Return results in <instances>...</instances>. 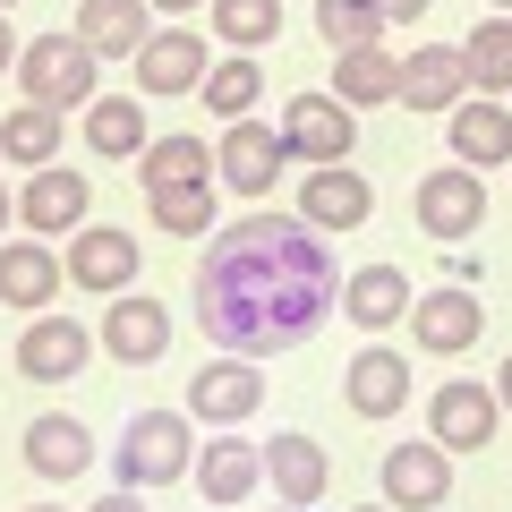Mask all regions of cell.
Returning a JSON list of instances; mask_svg holds the SVG:
<instances>
[{
  "label": "cell",
  "instance_id": "6da1fadb",
  "mask_svg": "<svg viewBox=\"0 0 512 512\" xmlns=\"http://www.w3.org/2000/svg\"><path fill=\"white\" fill-rule=\"evenodd\" d=\"M333 256L325 231L299 214H239L231 231L205 239L197 265V325L231 359H274V350L308 342L333 316Z\"/></svg>",
  "mask_w": 512,
  "mask_h": 512
},
{
  "label": "cell",
  "instance_id": "7a4b0ae2",
  "mask_svg": "<svg viewBox=\"0 0 512 512\" xmlns=\"http://www.w3.org/2000/svg\"><path fill=\"white\" fill-rule=\"evenodd\" d=\"M111 470H120V487H171V478L197 470V436H188L180 410H137V419L120 427V453H111Z\"/></svg>",
  "mask_w": 512,
  "mask_h": 512
},
{
  "label": "cell",
  "instance_id": "3957f363",
  "mask_svg": "<svg viewBox=\"0 0 512 512\" xmlns=\"http://www.w3.org/2000/svg\"><path fill=\"white\" fill-rule=\"evenodd\" d=\"M18 86H26V103H43V111H86L94 94H103V60L77 35H35L18 52Z\"/></svg>",
  "mask_w": 512,
  "mask_h": 512
},
{
  "label": "cell",
  "instance_id": "277c9868",
  "mask_svg": "<svg viewBox=\"0 0 512 512\" xmlns=\"http://www.w3.org/2000/svg\"><path fill=\"white\" fill-rule=\"evenodd\" d=\"M282 163H291V137H282V120H222V146H214V180L231 188V197H274Z\"/></svg>",
  "mask_w": 512,
  "mask_h": 512
},
{
  "label": "cell",
  "instance_id": "5b68a950",
  "mask_svg": "<svg viewBox=\"0 0 512 512\" xmlns=\"http://www.w3.org/2000/svg\"><path fill=\"white\" fill-rule=\"evenodd\" d=\"M256 410H265V376H256V359H205L197 376H188V419L205 427H248Z\"/></svg>",
  "mask_w": 512,
  "mask_h": 512
},
{
  "label": "cell",
  "instance_id": "8992f818",
  "mask_svg": "<svg viewBox=\"0 0 512 512\" xmlns=\"http://www.w3.org/2000/svg\"><path fill=\"white\" fill-rule=\"evenodd\" d=\"M282 137H291V154L299 163H350V146H359V128H350V103L342 94H291V103H282Z\"/></svg>",
  "mask_w": 512,
  "mask_h": 512
},
{
  "label": "cell",
  "instance_id": "52a82bcc",
  "mask_svg": "<svg viewBox=\"0 0 512 512\" xmlns=\"http://www.w3.org/2000/svg\"><path fill=\"white\" fill-rule=\"evenodd\" d=\"M444 495H453V453L436 436L384 453V504L393 512H444Z\"/></svg>",
  "mask_w": 512,
  "mask_h": 512
},
{
  "label": "cell",
  "instance_id": "ba28073f",
  "mask_svg": "<svg viewBox=\"0 0 512 512\" xmlns=\"http://www.w3.org/2000/svg\"><path fill=\"white\" fill-rule=\"evenodd\" d=\"M478 333H487V308H478L470 282H444V291H419V299H410V342L436 350V359L470 350Z\"/></svg>",
  "mask_w": 512,
  "mask_h": 512
},
{
  "label": "cell",
  "instance_id": "9c48e42d",
  "mask_svg": "<svg viewBox=\"0 0 512 512\" xmlns=\"http://www.w3.org/2000/svg\"><path fill=\"white\" fill-rule=\"evenodd\" d=\"M478 222H487V188H478V171H470V163L427 171V180H419V231H427V239L461 248V239H470Z\"/></svg>",
  "mask_w": 512,
  "mask_h": 512
},
{
  "label": "cell",
  "instance_id": "30bf717a",
  "mask_svg": "<svg viewBox=\"0 0 512 512\" xmlns=\"http://www.w3.org/2000/svg\"><path fill=\"white\" fill-rule=\"evenodd\" d=\"M86 205H94V188H86V171H26V188H18V222L35 239H69V231H86Z\"/></svg>",
  "mask_w": 512,
  "mask_h": 512
},
{
  "label": "cell",
  "instance_id": "8fae6325",
  "mask_svg": "<svg viewBox=\"0 0 512 512\" xmlns=\"http://www.w3.org/2000/svg\"><path fill=\"white\" fill-rule=\"evenodd\" d=\"M60 265H69L77 291H111L120 299L128 282H137V239L111 231V222H86V231H69V256H60Z\"/></svg>",
  "mask_w": 512,
  "mask_h": 512
},
{
  "label": "cell",
  "instance_id": "7c38bea8",
  "mask_svg": "<svg viewBox=\"0 0 512 512\" xmlns=\"http://www.w3.org/2000/svg\"><path fill=\"white\" fill-rule=\"evenodd\" d=\"M495 419H504L495 384H444L436 402H427V436H436L444 453H478V444H495Z\"/></svg>",
  "mask_w": 512,
  "mask_h": 512
},
{
  "label": "cell",
  "instance_id": "4fadbf2b",
  "mask_svg": "<svg viewBox=\"0 0 512 512\" xmlns=\"http://www.w3.org/2000/svg\"><path fill=\"white\" fill-rule=\"evenodd\" d=\"M94 342H103L120 367H154V359L171 350V308H163V299H137V291H120Z\"/></svg>",
  "mask_w": 512,
  "mask_h": 512
},
{
  "label": "cell",
  "instance_id": "5bb4252c",
  "mask_svg": "<svg viewBox=\"0 0 512 512\" xmlns=\"http://www.w3.org/2000/svg\"><path fill=\"white\" fill-rule=\"evenodd\" d=\"M154 0H77V26L69 35L86 43L94 60H137L146 52V35H154Z\"/></svg>",
  "mask_w": 512,
  "mask_h": 512
},
{
  "label": "cell",
  "instance_id": "9a60e30c",
  "mask_svg": "<svg viewBox=\"0 0 512 512\" xmlns=\"http://www.w3.org/2000/svg\"><path fill=\"white\" fill-rule=\"evenodd\" d=\"M402 103L410 111H453V103H470V60H461V43H419V52L402 60Z\"/></svg>",
  "mask_w": 512,
  "mask_h": 512
},
{
  "label": "cell",
  "instance_id": "2e32d148",
  "mask_svg": "<svg viewBox=\"0 0 512 512\" xmlns=\"http://www.w3.org/2000/svg\"><path fill=\"white\" fill-rule=\"evenodd\" d=\"M367 205H376V188H367L350 163H316L308 188H299V222H308V231H359Z\"/></svg>",
  "mask_w": 512,
  "mask_h": 512
},
{
  "label": "cell",
  "instance_id": "e0dca14e",
  "mask_svg": "<svg viewBox=\"0 0 512 512\" xmlns=\"http://www.w3.org/2000/svg\"><path fill=\"white\" fill-rule=\"evenodd\" d=\"M86 359H94V333L69 325V316H35L26 342H18V376H26V384H69Z\"/></svg>",
  "mask_w": 512,
  "mask_h": 512
},
{
  "label": "cell",
  "instance_id": "ac0fdd59",
  "mask_svg": "<svg viewBox=\"0 0 512 512\" xmlns=\"http://www.w3.org/2000/svg\"><path fill=\"white\" fill-rule=\"evenodd\" d=\"M342 402L359 410V419H393V410L410 402V359H402V350H384V342H367L359 359L342 367Z\"/></svg>",
  "mask_w": 512,
  "mask_h": 512
},
{
  "label": "cell",
  "instance_id": "d6986e66",
  "mask_svg": "<svg viewBox=\"0 0 512 512\" xmlns=\"http://www.w3.org/2000/svg\"><path fill=\"white\" fill-rule=\"evenodd\" d=\"M205 69H214V52H205V35H188V26H171V35H146V52H137V94H197Z\"/></svg>",
  "mask_w": 512,
  "mask_h": 512
},
{
  "label": "cell",
  "instance_id": "ffe728a7",
  "mask_svg": "<svg viewBox=\"0 0 512 512\" xmlns=\"http://www.w3.org/2000/svg\"><path fill=\"white\" fill-rule=\"evenodd\" d=\"M60 282H69V265H60V256L43 248L35 231H26V239H0V299H9V308L43 316V308H52V291H60Z\"/></svg>",
  "mask_w": 512,
  "mask_h": 512
},
{
  "label": "cell",
  "instance_id": "44dd1931",
  "mask_svg": "<svg viewBox=\"0 0 512 512\" xmlns=\"http://www.w3.org/2000/svg\"><path fill=\"white\" fill-rule=\"evenodd\" d=\"M265 487V444H239V427H222L214 444H197V495L205 504H239Z\"/></svg>",
  "mask_w": 512,
  "mask_h": 512
},
{
  "label": "cell",
  "instance_id": "7402d4cb",
  "mask_svg": "<svg viewBox=\"0 0 512 512\" xmlns=\"http://www.w3.org/2000/svg\"><path fill=\"white\" fill-rule=\"evenodd\" d=\"M18 453H26L35 478H86L94 470V436H86V419H69V410H43V419L18 436Z\"/></svg>",
  "mask_w": 512,
  "mask_h": 512
},
{
  "label": "cell",
  "instance_id": "603a6c76",
  "mask_svg": "<svg viewBox=\"0 0 512 512\" xmlns=\"http://www.w3.org/2000/svg\"><path fill=\"white\" fill-rule=\"evenodd\" d=\"M410 299L419 291H410V274H393V265H359V274L342 282V316L367 333V342H376L384 325H410Z\"/></svg>",
  "mask_w": 512,
  "mask_h": 512
},
{
  "label": "cell",
  "instance_id": "cb8c5ba5",
  "mask_svg": "<svg viewBox=\"0 0 512 512\" xmlns=\"http://www.w3.org/2000/svg\"><path fill=\"white\" fill-rule=\"evenodd\" d=\"M444 120H453V163H470V171L512 163V111L495 103V94H470V103H453Z\"/></svg>",
  "mask_w": 512,
  "mask_h": 512
},
{
  "label": "cell",
  "instance_id": "d4e9b609",
  "mask_svg": "<svg viewBox=\"0 0 512 512\" xmlns=\"http://www.w3.org/2000/svg\"><path fill=\"white\" fill-rule=\"evenodd\" d=\"M265 487H282V504H291V512H308L316 495L333 487L325 444H316V436H274V444H265Z\"/></svg>",
  "mask_w": 512,
  "mask_h": 512
},
{
  "label": "cell",
  "instance_id": "484cf974",
  "mask_svg": "<svg viewBox=\"0 0 512 512\" xmlns=\"http://www.w3.org/2000/svg\"><path fill=\"white\" fill-rule=\"evenodd\" d=\"M77 137H86L103 163H137V154L154 146V137H146V103H137V94H94Z\"/></svg>",
  "mask_w": 512,
  "mask_h": 512
},
{
  "label": "cell",
  "instance_id": "4316f807",
  "mask_svg": "<svg viewBox=\"0 0 512 512\" xmlns=\"http://www.w3.org/2000/svg\"><path fill=\"white\" fill-rule=\"evenodd\" d=\"M333 94L350 111H376V103H402V60L384 52V43H359V52L333 60Z\"/></svg>",
  "mask_w": 512,
  "mask_h": 512
},
{
  "label": "cell",
  "instance_id": "83f0119b",
  "mask_svg": "<svg viewBox=\"0 0 512 512\" xmlns=\"http://www.w3.org/2000/svg\"><path fill=\"white\" fill-rule=\"evenodd\" d=\"M69 111H43V103H18L9 120H0V163H18V171H52L60 137H69Z\"/></svg>",
  "mask_w": 512,
  "mask_h": 512
},
{
  "label": "cell",
  "instance_id": "f1b7e54d",
  "mask_svg": "<svg viewBox=\"0 0 512 512\" xmlns=\"http://www.w3.org/2000/svg\"><path fill=\"white\" fill-rule=\"evenodd\" d=\"M137 180H146V197L154 188H197V180H214V146L205 137H154L137 154Z\"/></svg>",
  "mask_w": 512,
  "mask_h": 512
},
{
  "label": "cell",
  "instance_id": "f546056e",
  "mask_svg": "<svg viewBox=\"0 0 512 512\" xmlns=\"http://www.w3.org/2000/svg\"><path fill=\"white\" fill-rule=\"evenodd\" d=\"M461 60H470V94H495V103L512 94V18H504V9L461 43Z\"/></svg>",
  "mask_w": 512,
  "mask_h": 512
},
{
  "label": "cell",
  "instance_id": "4dcf8cb0",
  "mask_svg": "<svg viewBox=\"0 0 512 512\" xmlns=\"http://www.w3.org/2000/svg\"><path fill=\"white\" fill-rule=\"evenodd\" d=\"M205 111H214V120H248L256 111V94H265V69H256L248 52H231V60H214V69H205Z\"/></svg>",
  "mask_w": 512,
  "mask_h": 512
},
{
  "label": "cell",
  "instance_id": "1f68e13d",
  "mask_svg": "<svg viewBox=\"0 0 512 512\" xmlns=\"http://www.w3.org/2000/svg\"><path fill=\"white\" fill-rule=\"evenodd\" d=\"M205 9H214V35L231 52H265L282 35V0H205Z\"/></svg>",
  "mask_w": 512,
  "mask_h": 512
},
{
  "label": "cell",
  "instance_id": "d6a6232c",
  "mask_svg": "<svg viewBox=\"0 0 512 512\" xmlns=\"http://www.w3.org/2000/svg\"><path fill=\"white\" fill-rule=\"evenodd\" d=\"M384 0H316V35L333 52H359V43H384Z\"/></svg>",
  "mask_w": 512,
  "mask_h": 512
},
{
  "label": "cell",
  "instance_id": "836d02e7",
  "mask_svg": "<svg viewBox=\"0 0 512 512\" xmlns=\"http://www.w3.org/2000/svg\"><path fill=\"white\" fill-rule=\"evenodd\" d=\"M146 205H154V222H163L171 239H214V188L205 180L197 188H154Z\"/></svg>",
  "mask_w": 512,
  "mask_h": 512
},
{
  "label": "cell",
  "instance_id": "e575fe53",
  "mask_svg": "<svg viewBox=\"0 0 512 512\" xmlns=\"http://www.w3.org/2000/svg\"><path fill=\"white\" fill-rule=\"evenodd\" d=\"M94 512H146V495H137V487H111V495H94Z\"/></svg>",
  "mask_w": 512,
  "mask_h": 512
},
{
  "label": "cell",
  "instance_id": "d590c367",
  "mask_svg": "<svg viewBox=\"0 0 512 512\" xmlns=\"http://www.w3.org/2000/svg\"><path fill=\"white\" fill-rule=\"evenodd\" d=\"M0 69H18V35H9V9H0Z\"/></svg>",
  "mask_w": 512,
  "mask_h": 512
},
{
  "label": "cell",
  "instance_id": "8d00e7d4",
  "mask_svg": "<svg viewBox=\"0 0 512 512\" xmlns=\"http://www.w3.org/2000/svg\"><path fill=\"white\" fill-rule=\"evenodd\" d=\"M495 402H504V410H512V359H504V367H495Z\"/></svg>",
  "mask_w": 512,
  "mask_h": 512
},
{
  "label": "cell",
  "instance_id": "74e56055",
  "mask_svg": "<svg viewBox=\"0 0 512 512\" xmlns=\"http://www.w3.org/2000/svg\"><path fill=\"white\" fill-rule=\"evenodd\" d=\"M427 0H384V18H419Z\"/></svg>",
  "mask_w": 512,
  "mask_h": 512
},
{
  "label": "cell",
  "instance_id": "f35d334b",
  "mask_svg": "<svg viewBox=\"0 0 512 512\" xmlns=\"http://www.w3.org/2000/svg\"><path fill=\"white\" fill-rule=\"evenodd\" d=\"M9 222H18V197H9V188H0V231H9Z\"/></svg>",
  "mask_w": 512,
  "mask_h": 512
},
{
  "label": "cell",
  "instance_id": "ab89813d",
  "mask_svg": "<svg viewBox=\"0 0 512 512\" xmlns=\"http://www.w3.org/2000/svg\"><path fill=\"white\" fill-rule=\"evenodd\" d=\"M154 9H171V18H180V9H205V0H154Z\"/></svg>",
  "mask_w": 512,
  "mask_h": 512
},
{
  "label": "cell",
  "instance_id": "60d3db41",
  "mask_svg": "<svg viewBox=\"0 0 512 512\" xmlns=\"http://www.w3.org/2000/svg\"><path fill=\"white\" fill-rule=\"evenodd\" d=\"M359 512H393V504H359Z\"/></svg>",
  "mask_w": 512,
  "mask_h": 512
},
{
  "label": "cell",
  "instance_id": "b9f144b4",
  "mask_svg": "<svg viewBox=\"0 0 512 512\" xmlns=\"http://www.w3.org/2000/svg\"><path fill=\"white\" fill-rule=\"evenodd\" d=\"M26 512H60V504H26Z\"/></svg>",
  "mask_w": 512,
  "mask_h": 512
},
{
  "label": "cell",
  "instance_id": "7bdbcfd3",
  "mask_svg": "<svg viewBox=\"0 0 512 512\" xmlns=\"http://www.w3.org/2000/svg\"><path fill=\"white\" fill-rule=\"evenodd\" d=\"M495 9H504V18H512V0H495Z\"/></svg>",
  "mask_w": 512,
  "mask_h": 512
},
{
  "label": "cell",
  "instance_id": "ee69618b",
  "mask_svg": "<svg viewBox=\"0 0 512 512\" xmlns=\"http://www.w3.org/2000/svg\"><path fill=\"white\" fill-rule=\"evenodd\" d=\"M0 9H9V0H0Z\"/></svg>",
  "mask_w": 512,
  "mask_h": 512
}]
</instances>
